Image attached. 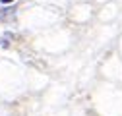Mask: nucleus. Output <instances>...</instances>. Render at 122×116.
Returning <instances> with one entry per match:
<instances>
[{"label": "nucleus", "instance_id": "1", "mask_svg": "<svg viewBox=\"0 0 122 116\" xmlns=\"http://www.w3.org/2000/svg\"><path fill=\"white\" fill-rule=\"evenodd\" d=\"M0 2H2V4H8V2H12V0H0Z\"/></svg>", "mask_w": 122, "mask_h": 116}]
</instances>
